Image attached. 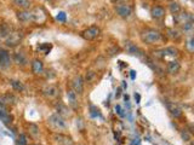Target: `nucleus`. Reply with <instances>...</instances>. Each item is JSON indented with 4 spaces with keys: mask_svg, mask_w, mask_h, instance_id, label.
Masks as SVG:
<instances>
[{
    "mask_svg": "<svg viewBox=\"0 0 194 145\" xmlns=\"http://www.w3.org/2000/svg\"><path fill=\"white\" fill-rule=\"evenodd\" d=\"M141 38H142V40L144 43L147 44H158L163 40L161 34L155 29H146V30H143Z\"/></svg>",
    "mask_w": 194,
    "mask_h": 145,
    "instance_id": "nucleus-1",
    "label": "nucleus"
},
{
    "mask_svg": "<svg viewBox=\"0 0 194 145\" xmlns=\"http://www.w3.org/2000/svg\"><path fill=\"white\" fill-rule=\"evenodd\" d=\"M47 122H49V125L51 126V128H53L55 131H58V132L59 131H66L68 127L67 122L58 114L51 115L50 117L47 119Z\"/></svg>",
    "mask_w": 194,
    "mask_h": 145,
    "instance_id": "nucleus-2",
    "label": "nucleus"
},
{
    "mask_svg": "<svg viewBox=\"0 0 194 145\" xmlns=\"http://www.w3.org/2000/svg\"><path fill=\"white\" fill-rule=\"evenodd\" d=\"M115 12L118 13L120 17L127 18L130 17V15L132 13V9H131L130 5H127L126 3H123V4L115 5Z\"/></svg>",
    "mask_w": 194,
    "mask_h": 145,
    "instance_id": "nucleus-3",
    "label": "nucleus"
},
{
    "mask_svg": "<svg viewBox=\"0 0 194 145\" xmlns=\"http://www.w3.org/2000/svg\"><path fill=\"white\" fill-rule=\"evenodd\" d=\"M10 65H11V57L8 51L0 49V68L8 69Z\"/></svg>",
    "mask_w": 194,
    "mask_h": 145,
    "instance_id": "nucleus-4",
    "label": "nucleus"
},
{
    "mask_svg": "<svg viewBox=\"0 0 194 145\" xmlns=\"http://www.w3.org/2000/svg\"><path fill=\"white\" fill-rule=\"evenodd\" d=\"M72 86H73V91L75 93H83V91H84V80H83V77L80 75H76L72 81Z\"/></svg>",
    "mask_w": 194,
    "mask_h": 145,
    "instance_id": "nucleus-5",
    "label": "nucleus"
},
{
    "mask_svg": "<svg viewBox=\"0 0 194 145\" xmlns=\"http://www.w3.org/2000/svg\"><path fill=\"white\" fill-rule=\"evenodd\" d=\"M98 35H100V29L97 27H90L86 30H84V33H83V36H84V39H86V40H93Z\"/></svg>",
    "mask_w": 194,
    "mask_h": 145,
    "instance_id": "nucleus-6",
    "label": "nucleus"
},
{
    "mask_svg": "<svg viewBox=\"0 0 194 145\" xmlns=\"http://www.w3.org/2000/svg\"><path fill=\"white\" fill-rule=\"evenodd\" d=\"M17 17L22 22H30V21H34V12L28 11V10H23V11L17 13Z\"/></svg>",
    "mask_w": 194,
    "mask_h": 145,
    "instance_id": "nucleus-7",
    "label": "nucleus"
},
{
    "mask_svg": "<svg viewBox=\"0 0 194 145\" xmlns=\"http://www.w3.org/2000/svg\"><path fill=\"white\" fill-rule=\"evenodd\" d=\"M166 106H168V110L170 111V114H171L172 116H175L176 119H178V117L182 116V110L178 108L175 103L166 102Z\"/></svg>",
    "mask_w": 194,
    "mask_h": 145,
    "instance_id": "nucleus-8",
    "label": "nucleus"
},
{
    "mask_svg": "<svg viewBox=\"0 0 194 145\" xmlns=\"http://www.w3.org/2000/svg\"><path fill=\"white\" fill-rule=\"evenodd\" d=\"M59 93V90L56 87V86H49V87H46L45 90H44V94L47 97V98H50V99H55Z\"/></svg>",
    "mask_w": 194,
    "mask_h": 145,
    "instance_id": "nucleus-9",
    "label": "nucleus"
},
{
    "mask_svg": "<svg viewBox=\"0 0 194 145\" xmlns=\"http://www.w3.org/2000/svg\"><path fill=\"white\" fill-rule=\"evenodd\" d=\"M14 60H15V63H16V64H18V65H22V67L27 65V63H28L27 57H25V54L23 53V52H16V53H15V56H14Z\"/></svg>",
    "mask_w": 194,
    "mask_h": 145,
    "instance_id": "nucleus-10",
    "label": "nucleus"
},
{
    "mask_svg": "<svg viewBox=\"0 0 194 145\" xmlns=\"http://www.w3.org/2000/svg\"><path fill=\"white\" fill-rule=\"evenodd\" d=\"M151 15L155 19H160V18H163L165 16V9L161 8V6H154L152 9V11H151Z\"/></svg>",
    "mask_w": 194,
    "mask_h": 145,
    "instance_id": "nucleus-11",
    "label": "nucleus"
},
{
    "mask_svg": "<svg viewBox=\"0 0 194 145\" xmlns=\"http://www.w3.org/2000/svg\"><path fill=\"white\" fill-rule=\"evenodd\" d=\"M67 98H68V103L72 108H76L78 106V96L73 90H69L67 92Z\"/></svg>",
    "mask_w": 194,
    "mask_h": 145,
    "instance_id": "nucleus-12",
    "label": "nucleus"
},
{
    "mask_svg": "<svg viewBox=\"0 0 194 145\" xmlns=\"http://www.w3.org/2000/svg\"><path fill=\"white\" fill-rule=\"evenodd\" d=\"M157 53H160V54H159L160 57H166V56H172V57H175V56H177L178 51L175 47H168V49H164V50H161V51H158Z\"/></svg>",
    "mask_w": 194,
    "mask_h": 145,
    "instance_id": "nucleus-13",
    "label": "nucleus"
},
{
    "mask_svg": "<svg viewBox=\"0 0 194 145\" xmlns=\"http://www.w3.org/2000/svg\"><path fill=\"white\" fill-rule=\"evenodd\" d=\"M180 68H181V65L177 60H171L168 63V73L169 74H176V73H178Z\"/></svg>",
    "mask_w": 194,
    "mask_h": 145,
    "instance_id": "nucleus-14",
    "label": "nucleus"
},
{
    "mask_svg": "<svg viewBox=\"0 0 194 145\" xmlns=\"http://www.w3.org/2000/svg\"><path fill=\"white\" fill-rule=\"evenodd\" d=\"M32 69H33L34 74H42V71H44V65H42V60H34L33 63H32Z\"/></svg>",
    "mask_w": 194,
    "mask_h": 145,
    "instance_id": "nucleus-15",
    "label": "nucleus"
},
{
    "mask_svg": "<svg viewBox=\"0 0 194 145\" xmlns=\"http://www.w3.org/2000/svg\"><path fill=\"white\" fill-rule=\"evenodd\" d=\"M55 138H56V140H57V143H58L59 145H73L72 139L68 138V137H66V136L58 134V136H56Z\"/></svg>",
    "mask_w": 194,
    "mask_h": 145,
    "instance_id": "nucleus-16",
    "label": "nucleus"
},
{
    "mask_svg": "<svg viewBox=\"0 0 194 145\" xmlns=\"http://www.w3.org/2000/svg\"><path fill=\"white\" fill-rule=\"evenodd\" d=\"M14 3H15V5L18 6V8H21V9H29V6H30V1L29 0H12Z\"/></svg>",
    "mask_w": 194,
    "mask_h": 145,
    "instance_id": "nucleus-17",
    "label": "nucleus"
},
{
    "mask_svg": "<svg viewBox=\"0 0 194 145\" xmlns=\"http://www.w3.org/2000/svg\"><path fill=\"white\" fill-rule=\"evenodd\" d=\"M57 110H58L57 111V114L61 115L62 117H63V116H69V115H70V111H69V109H67L63 104H58V105H57Z\"/></svg>",
    "mask_w": 194,
    "mask_h": 145,
    "instance_id": "nucleus-18",
    "label": "nucleus"
},
{
    "mask_svg": "<svg viewBox=\"0 0 194 145\" xmlns=\"http://www.w3.org/2000/svg\"><path fill=\"white\" fill-rule=\"evenodd\" d=\"M0 120L5 123V125H10L12 122V116L8 112H0Z\"/></svg>",
    "mask_w": 194,
    "mask_h": 145,
    "instance_id": "nucleus-19",
    "label": "nucleus"
},
{
    "mask_svg": "<svg viewBox=\"0 0 194 145\" xmlns=\"http://www.w3.org/2000/svg\"><path fill=\"white\" fill-rule=\"evenodd\" d=\"M18 41H19V35L17 34V33H11V34H10V38H8V45L14 46V45H16Z\"/></svg>",
    "mask_w": 194,
    "mask_h": 145,
    "instance_id": "nucleus-20",
    "label": "nucleus"
},
{
    "mask_svg": "<svg viewBox=\"0 0 194 145\" xmlns=\"http://www.w3.org/2000/svg\"><path fill=\"white\" fill-rule=\"evenodd\" d=\"M10 84H11V86L14 87V90H16V91H23V90H25V86H23V84H22L21 81L11 80Z\"/></svg>",
    "mask_w": 194,
    "mask_h": 145,
    "instance_id": "nucleus-21",
    "label": "nucleus"
},
{
    "mask_svg": "<svg viewBox=\"0 0 194 145\" xmlns=\"http://www.w3.org/2000/svg\"><path fill=\"white\" fill-rule=\"evenodd\" d=\"M29 132H30V134L34 137V138H38L39 137V127L36 126V125H29Z\"/></svg>",
    "mask_w": 194,
    "mask_h": 145,
    "instance_id": "nucleus-22",
    "label": "nucleus"
},
{
    "mask_svg": "<svg viewBox=\"0 0 194 145\" xmlns=\"http://www.w3.org/2000/svg\"><path fill=\"white\" fill-rule=\"evenodd\" d=\"M169 8H170V11H171L172 13H175V15L181 11V6L178 5L177 3H171V4L169 5Z\"/></svg>",
    "mask_w": 194,
    "mask_h": 145,
    "instance_id": "nucleus-23",
    "label": "nucleus"
},
{
    "mask_svg": "<svg viewBox=\"0 0 194 145\" xmlns=\"http://www.w3.org/2000/svg\"><path fill=\"white\" fill-rule=\"evenodd\" d=\"M168 36L171 39H178L180 38V33L175 29H168Z\"/></svg>",
    "mask_w": 194,
    "mask_h": 145,
    "instance_id": "nucleus-24",
    "label": "nucleus"
},
{
    "mask_svg": "<svg viewBox=\"0 0 194 145\" xmlns=\"http://www.w3.org/2000/svg\"><path fill=\"white\" fill-rule=\"evenodd\" d=\"M17 144L18 145H27V137H25V134L21 133V134L18 136V142H17Z\"/></svg>",
    "mask_w": 194,
    "mask_h": 145,
    "instance_id": "nucleus-25",
    "label": "nucleus"
},
{
    "mask_svg": "<svg viewBox=\"0 0 194 145\" xmlns=\"http://www.w3.org/2000/svg\"><path fill=\"white\" fill-rule=\"evenodd\" d=\"M127 51H129V53H131V54H138V49L136 47L135 45H132V44H130L127 46Z\"/></svg>",
    "mask_w": 194,
    "mask_h": 145,
    "instance_id": "nucleus-26",
    "label": "nucleus"
},
{
    "mask_svg": "<svg viewBox=\"0 0 194 145\" xmlns=\"http://www.w3.org/2000/svg\"><path fill=\"white\" fill-rule=\"evenodd\" d=\"M56 19L58 21V22H66V19H67V16H66V13L63 12V11H61L57 13V16H56Z\"/></svg>",
    "mask_w": 194,
    "mask_h": 145,
    "instance_id": "nucleus-27",
    "label": "nucleus"
},
{
    "mask_svg": "<svg viewBox=\"0 0 194 145\" xmlns=\"http://www.w3.org/2000/svg\"><path fill=\"white\" fill-rule=\"evenodd\" d=\"M183 24H185V26H183V30H185V32H191V30H192V28H193L192 22H185Z\"/></svg>",
    "mask_w": 194,
    "mask_h": 145,
    "instance_id": "nucleus-28",
    "label": "nucleus"
},
{
    "mask_svg": "<svg viewBox=\"0 0 194 145\" xmlns=\"http://www.w3.org/2000/svg\"><path fill=\"white\" fill-rule=\"evenodd\" d=\"M115 111H117V114H118L120 117H124V116H125L124 110L121 109V106H120V105H115Z\"/></svg>",
    "mask_w": 194,
    "mask_h": 145,
    "instance_id": "nucleus-29",
    "label": "nucleus"
},
{
    "mask_svg": "<svg viewBox=\"0 0 194 145\" xmlns=\"http://www.w3.org/2000/svg\"><path fill=\"white\" fill-rule=\"evenodd\" d=\"M95 75H96V74H95L93 71H89V73H87V75H86V81H87V82H90L93 77H95Z\"/></svg>",
    "mask_w": 194,
    "mask_h": 145,
    "instance_id": "nucleus-30",
    "label": "nucleus"
},
{
    "mask_svg": "<svg viewBox=\"0 0 194 145\" xmlns=\"http://www.w3.org/2000/svg\"><path fill=\"white\" fill-rule=\"evenodd\" d=\"M193 43H194V40H193V38L191 36L189 39H188V49H189V51L192 52L194 50V47H193Z\"/></svg>",
    "mask_w": 194,
    "mask_h": 145,
    "instance_id": "nucleus-31",
    "label": "nucleus"
},
{
    "mask_svg": "<svg viewBox=\"0 0 194 145\" xmlns=\"http://www.w3.org/2000/svg\"><path fill=\"white\" fill-rule=\"evenodd\" d=\"M0 112H8V108H6V105L1 102H0Z\"/></svg>",
    "mask_w": 194,
    "mask_h": 145,
    "instance_id": "nucleus-32",
    "label": "nucleus"
},
{
    "mask_svg": "<svg viewBox=\"0 0 194 145\" xmlns=\"http://www.w3.org/2000/svg\"><path fill=\"white\" fill-rule=\"evenodd\" d=\"M110 1H112L113 4H117V5H118V4H123V3H125L126 0H110Z\"/></svg>",
    "mask_w": 194,
    "mask_h": 145,
    "instance_id": "nucleus-33",
    "label": "nucleus"
},
{
    "mask_svg": "<svg viewBox=\"0 0 194 145\" xmlns=\"http://www.w3.org/2000/svg\"><path fill=\"white\" fill-rule=\"evenodd\" d=\"M130 75H131V79H132V80H135V77H136L135 70H131V71H130Z\"/></svg>",
    "mask_w": 194,
    "mask_h": 145,
    "instance_id": "nucleus-34",
    "label": "nucleus"
},
{
    "mask_svg": "<svg viewBox=\"0 0 194 145\" xmlns=\"http://www.w3.org/2000/svg\"><path fill=\"white\" fill-rule=\"evenodd\" d=\"M135 98L137 99V103H140V96L138 94H135Z\"/></svg>",
    "mask_w": 194,
    "mask_h": 145,
    "instance_id": "nucleus-35",
    "label": "nucleus"
},
{
    "mask_svg": "<svg viewBox=\"0 0 194 145\" xmlns=\"http://www.w3.org/2000/svg\"><path fill=\"white\" fill-rule=\"evenodd\" d=\"M33 145H36V144H33Z\"/></svg>",
    "mask_w": 194,
    "mask_h": 145,
    "instance_id": "nucleus-36",
    "label": "nucleus"
}]
</instances>
